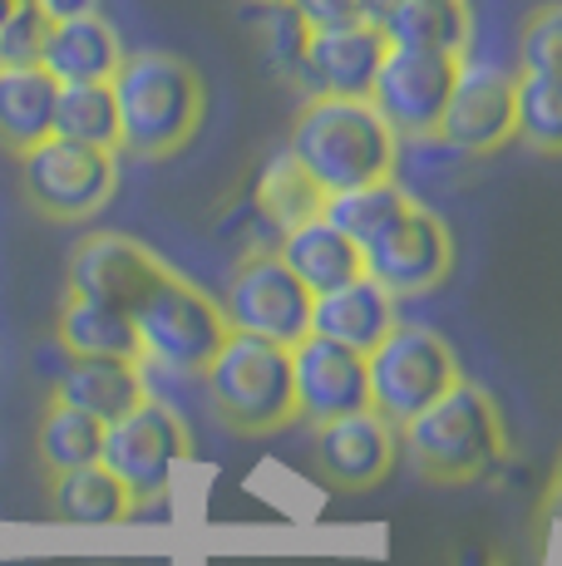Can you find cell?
Instances as JSON below:
<instances>
[{
  "label": "cell",
  "instance_id": "obj_1",
  "mask_svg": "<svg viewBox=\"0 0 562 566\" xmlns=\"http://www.w3.org/2000/svg\"><path fill=\"white\" fill-rule=\"evenodd\" d=\"M114 99H118V128H124L118 154H134L148 163L183 154L198 138L202 118H208V84L173 50L124 54V64L114 74Z\"/></svg>",
  "mask_w": 562,
  "mask_h": 566
},
{
  "label": "cell",
  "instance_id": "obj_2",
  "mask_svg": "<svg viewBox=\"0 0 562 566\" xmlns=\"http://www.w3.org/2000/svg\"><path fill=\"white\" fill-rule=\"evenodd\" d=\"M287 148L326 192L385 182L399 163V134L381 118V108L345 94H306L291 118Z\"/></svg>",
  "mask_w": 562,
  "mask_h": 566
},
{
  "label": "cell",
  "instance_id": "obj_3",
  "mask_svg": "<svg viewBox=\"0 0 562 566\" xmlns=\"http://www.w3.org/2000/svg\"><path fill=\"white\" fill-rule=\"evenodd\" d=\"M399 449L425 483L464 488L508 459V423L489 389L459 379L399 429Z\"/></svg>",
  "mask_w": 562,
  "mask_h": 566
},
{
  "label": "cell",
  "instance_id": "obj_4",
  "mask_svg": "<svg viewBox=\"0 0 562 566\" xmlns=\"http://www.w3.org/2000/svg\"><path fill=\"white\" fill-rule=\"evenodd\" d=\"M212 413L242 439H267L296 423V385H291V345L232 331L218 360L202 369Z\"/></svg>",
  "mask_w": 562,
  "mask_h": 566
},
{
  "label": "cell",
  "instance_id": "obj_5",
  "mask_svg": "<svg viewBox=\"0 0 562 566\" xmlns=\"http://www.w3.org/2000/svg\"><path fill=\"white\" fill-rule=\"evenodd\" d=\"M138 345H144V365H164L173 375H198L218 360L232 325L222 315V301L202 291L198 281L164 271L134 311Z\"/></svg>",
  "mask_w": 562,
  "mask_h": 566
},
{
  "label": "cell",
  "instance_id": "obj_6",
  "mask_svg": "<svg viewBox=\"0 0 562 566\" xmlns=\"http://www.w3.org/2000/svg\"><path fill=\"white\" fill-rule=\"evenodd\" d=\"M365 360H371V409L391 419L395 429H405L419 409H429L445 389L464 379L454 345L429 325L399 321Z\"/></svg>",
  "mask_w": 562,
  "mask_h": 566
},
{
  "label": "cell",
  "instance_id": "obj_7",
  "mask_svg": "<svg viewBox=\"0 0 562 566\" xmlns=\"http://www.w3.org/2000/svg\"><path fill=\"white\" fill-rule=\"evenodd\" d=\"M188 459H192L188 423H183L178 409H168L164 399H154V395H148L138 409H128L124 419L104 423L100 463L128 488L134 507L168 497L173 478H178V468Z\"/></svg>",
  "mask_w": 562,
  "mask_h": 566
},
{
  "label": "cell",
  "instance_id": "obj_8",
  "mask_svg": "<svg viewBox=\"0 0 562 566\" xmlns=\"http://www.w3.org/2000/svg\"><path fill=\"white\" fill-rule=\"evenodd\" d=\"M118 188V154L110 148L64 144L50 134L45 144L20 154V198L50 222H90Z\"/></svg>",
  "mask_w": 562,
  "mask_h": 566
},
{
  "label": "cell",
  "instance_id": "obj_9",
  "mask_svg": "<svg viewBox=\"0 0 562 566\" xmlns=\"http://www.w3.org/2000/svg\"><path fill=\"white\" fill-rule=\"evenodd\" d=\"M222 315L232 331L262 335L277 345H296L311 335V306L316 291L296 276L277 252H252L237 261V271L222 286Z\"/></svg>",
  "mask_w": 562,
  "mask_h": 566
},
{
  "label": "cell",
  "instance_id": "obj_10",
  "mask_svg": "<svg viewBox=\"0 0 562 566\" xmlns=\"http://www.w3.org/2000/svg\"><path fill=\"white\" fill-rule=\"evenodd\" d=\"M459 64H464V54H445V50H409V45L385 50L371 104L381 108V118L399 134V144L405 138L419 144V138L439 134V118L449 108Z\"/></svg>",
  "mask_w": 562,
  "mask_h": 566
},
{
  "label": "cell",
  "instance_id": "obj_11",
  "mask_svg": "<svg viewBox=\"0 0 562 566\" xmlns=\"http://www.w3.org/2000/svg\"><path fill=\"white\" fill-rule=\"evenodd\" d=\"M361 252H365V276L381 281L395 301H415V296H429V291H439L449 281L454 232L439 212L409 202L375 242L361 247Z\"/></svg>",
  "mask_w": 562,
  "mask_h": 566
},
{
  "label": "cell",
  "instance_id": "obj_12",
  "mask_svg": "<svg viewBox=\"0 0 562 566\" xmlns=\"http://www.w3.org/2000/svg\"><path fill=\"white\" fill-rule=\"evenodd\" d=\"M439 144H449L454 154L489 158L518 138V74H508L503 64L469 60L464 54L459 80H454L449 108L439 118Z\"/></svg>",
  "mask_w": 562,
  "mask_h": 566
},
{
  "label": "cell",
  "instance_id": "obj_13",
  "mask_svg": "<svg viewBox=\"0 0 562 566\" xmlns=\"http://www.w3.org/2000/svg\"><path fill=\"white\" fill-rule=\"evenodd\" d=\"M168 271L144 242L124 232H84L64 256V291L90 296L118 311H138V301L154 291V281Z\"/></svg>",
  "mask_w": 562,
  "mask_h": 566
},
{
  "label": "cell",
  "instance_id": "obj_14",
  "mask_svg": "<svg viewBox=\"0 0 562 566\" xmlns=\"http://www.w3.org/2000/svg\"><path fill=\"white\" fill-rule=\"evenodd\" d=\"M291 385H296V419L311 429L371 409V360L326 335L291 345Z\"/></svg>",
  "mask_w": 562,
  "mask_h": 566
},
{
  "label": "cell",
  "instance_id": "obj_15",
  "mask_svg": "<svg viewBox=\"0 0 562 566\" xmlns=\"http://www.w3.org/2000/svg\"><path fill=\"white\" fill-rule=\"evenodd\" d=\"M399 463V429L375 409L316 423V468L341 493H371Z\"/></svg>",
  "mask_w": 562,
  "mask_h": 566
},
{
  "label": "cell",
  "instance_id": "obj_16",
  "mask_svg": "<svg viewBox=\"0 0 562 566\" xmlns=\"http://www.w3.org/2000/svg\"><path fill=\"white\" fill-rule=\"evenodd\" d=\"M385 30L375 25H336L311 30L306 45V94H345V99H371L375 74L385 64Z\"/></svg>",
  "mask_w": 562,
  "mask_h": 566
},
{
  "label": "cell",
  "instance_id": "obj_17",
  "mask_svg": "<svg viewBox=\"0 0 562 566\" xmlns=\"http://www.w3.org/2000/svg\"><path fill=\"white\" fill-rule=\"evenodd\" d=\"M395 325H399V301L375 276H365V271L321 291L316 306H311V335L341 340L361 355H371Z\"/></svg>",
  "mask_w": 562,
  "mask_h": 566
},
{
  "label": "cell",
  "instance_id": "obj_18",
  "mask_svg": "<svg viewBox=\"0 0 562 566\" xmlns=\"http://www.w3.org/2000/svg\"><path fill=\"white\" fill-rule=\"evenodd\" d=\"M124 54L128 50H124V40H118V30L94 10V15L50 20L40 64H45L60 84H94V80H114Z\"/></svg>",
  "mask_w": 562,
  "mask_h": 566
},
{
  "label": "cell",
  "instance_id": "obj_19",
  "mask_svg": "<svg viewBox=\"0 0 562 566\" xmlns=\"http://www.w3.org/2000/svg\"><path fill=\"white\" fill-rule=\"evenodd\" d=\"M60 80L45 64H0V148L25 154L55 134Z\"/></svg>",
  "mask_w": 562,
  "mask_h": 566
},
{
  "label": "cell",
  "instance_id": "obj_20",
  "mask_svg": "<svg viewBox=\"0 0 562 566\" xmlns=\"http://www.w3.org/2000/svg\"><path fill=\"white\" fill-rule=\"evenodd\" d=\"M148 395L154 389H148L144 360H70V369L55 379V395L50 399L94 413L100 423H114L128 409L144 405Z\"/></svg>",
  "mask_w": 562,
  "mask_h": 566
},
{
  "label": "cell",
  "instance_id": "obj_21",
  "mask_svg": "<svg viewBox=\"0 0 562 566\" xmlns=\"http://www.w3.org/2000/svg\"><path fill=\"white\" fill-rule=\"evenodd\" d=\"M55 335L70 360H144L134 311L104 306V301H90V296L64 301Z\"/></svg>",
  "mask_w": 562,
  "mask_h": 566
},
{
  "label": "cell",
  "instance_id": "obj_22",
  "mask_svg": "<svg viewBox=\"0 0 562 566\" xmlns=\"http://www.w3.org/2000/svg\"><path fill=\"white\" fill-rule=\"evenodd\" d=\"M375 25L385 30L391 45L469 54L473 10H469V0H385Z\"/></svg>",
  "mask_w": 562,
  "mask_h": 566
},
{
  "label": "cell",
  "instance_id": "obj_23",
  "mask_svg": "<svg viewBox=\"0 0 562 566\" xmlns=\"http://www.w3.org/2000/svg\"><path fill=\"white\" fill-rule=\"evenodd\" d=\"M277 256L287 261V266L296 271V276L306 281L311 291H316V296L365 271V252L341 232L336 222H326V217H311V222H301V227H291V232H281Z\"/></svg>",
  "mask_w": 562,
  "mask_h": 566
},
{
  "label": "cell",
  "instance_id": "obj_24",
  "mask_svg": "<svg viewBox=\"0 0 562 566\" xmlns=\"http://www.w3.org/2000/svg\"><path fill=\"white\" fill-rule=\"evenodd\" d=\"M50 513L70 527H114L134 517V497L104 463H90L50 478Z\"/></svg>",
  "mask_w": 562,
  "mask_h": 566
},
{
  "label": "cell",
  "instance_id": "obj_25",
  "mask_svg": "<svg viewBox=\"0 0 562 566\" xmlns=\"http://www.w3.org/2000/svg\"><path fill=\"white\" fill-rule=\"evenodd\" d=\"M55 138H64V144H84V148H110V154H118V148H124V128H118L114 80L60 84Z\"/></svg>",
  "mask_w": 562,
  "mask_h": 566
},
{
  "label": "cell",
  "instance_id": "obj_26",
  "mask_svg": "<svg viewBox=\"0 0 562 566\" xmlns=\"http://www.w3.org/2000/svg\"><path fill=\"white\" fill-rule=\"evenodd\" d=\"M326 198L331 192L301 168L291 148H281V154L262 168V178H257V212H262L277 232H291V227L321 217L326 212Z\"/></svg>",
  "mask_w": 562,
  "mask_h": 566
},
{
  "label": "cell",
  "instance_id": "obj_27",
  "mask_svg": "<svg viewBox=\"0 0 562 566\" xmlns=\"http://www.w3.org/2000/svg\"><path fill=\"white\" fill-rule=\"evenodd\" d=\"M35 453L50 478L70 473V468H90V463H100V453H104V423L94 419V413L50 399L45 419H40V429H35Z\"/></svg>",
  "mask_w": 562,
  "mask_h": 566
},
{
  "label": "cell",
  "instance_id": "obj_28",
  "mask_svg": "<svg viewBox=\"0 0 562 566\" xmlns=\"http://www.w3.org/2000/svg\"><path fill=\"white\" fill-rule=\"evenodd\" d=\"M409 202H415V198H409L395 178H385V182H365V188L331 192L326 212H321V217H326V222H336L355 247H365V242H375V237H381Z\"/></svg>",
  "mask_w": 562,
  "mask_h": 566
},
{
  "label": "cell",
  "instance_id": "obj_29",
  "mask_svg": "<svg viewBox=\"0 0 562 566\" xmlns=\"http://www.w3.org/2000/svg\"><path fill=\"white\" fill-rule=\"evenodd\" d=\"M518 138L533 154L562 158V74L518 70Z\"/></svg>",
  "mask_w": 562,
  "mask_h": 566
},
{
  "label": "cell",
  "instance_id": "obj_30",
  "mask_svg": "<svg viewBox=\"0 0 562 566\" xmlns=\"http://www.w3.org/2000/svg\"><path fill=\"white\" fill-rule=\"evenodd\" d=\"M257 6V35H262L267 60L277 64L281 80L306 90V45H311V25L296 15L291 0H252Z\"/></svg>",
  "mask_w": 562,
  "mask_h": 566
},
{
  "label": "cell",
  "instance_id": "obj_31",
  "mask_svg": "<svg viewBox=\"0 0 562 566\" xmlns=\"http://www.w3.org/2000/svg\"><path fill=\"white\" fill-rule=\"evenodd\" d=\"M518 70L562 74V0H548L518 30Z\"/></svg>",
  "mask_w": 562,
  "mask_h": 566
},
{
  "label": "cell",
  "instance_id": "obj_32",
  "mask_svg": "<svg viewBox=\"0 0 562 566\" xmlns=\"http://www.w3.org/2000/svg\"><path fill=\"white\" fill-rule=\"evenodd\" d=\"M45 35H50V15L30 0V6L0 30V64H40Z\"/></svg>",
  "mask_w": 562,
  "mask_h": 566
},
{
  "label": "cell",
  "instance_id": "obj_33",
  "mask_svg": "<svg viewBox=\"0 0 562 566\" xmlns=\"http://www.w3.org/2000/svg\"><path fill=\"white\" fill-rule=\"evenodd\" d=\"M291 6H296V15L311 30H336V25H371V20H381L385 0H291Z\"/></svg>",
  "mask_w": 562,
  "mask_h": 566
},
{
  "label": "cell",
  "instance_id": "obj_34",
  "mask_svg": "<svg viewBox=\"0 0 562 566\" xmlns=\"http://www.w3.org/2000/svg\"><path fill=\"white\" fill-rule=\"evenodd\" d=\"M35 6L45 10L50 20H74V15H94L100 0H35Z\"/></svg>",
  "mask_w": 562,
  "mask_h": 566
},
{
  "label": "cell",
  "instance_id": "obj_35",
  "mask_svg": "<svg viewBox=\"0 0 562 566\" xmlns=\"http://www.w3.org/2000/svg\"><path fill=\"white\" fill-rule=\"evenodd\" d=\"M454 566H508V562L493 547H479V542H473V547L459 552V562H454Z\"/></svg>",
  "mask_w": 562,
  "mask_h": 566
},
{
  "label": "cell",
  "instance_id": "obj_36",
  "mask_svg": "<svg viewBox=\"0 0 562 566\" xmlns=\"http://www.w3.org/2000/svg\"><path fill=\"white\" fill-rule=\"evenodd\" d=\"M548 513L562 517V463H558V473H553V488H548Z\"/></svg>",
  "mask_w": 562,
  "mask_h": 566
},
{
  "label": "cell",
  "instance_id": "obj_37",
  "mask_svg": "<svg viewBox=\"0 0 562 566\" xmlns=\"http://www.w3.org/2000/svg\"><path fill=\"white\" fill-rule=\"evenodd\" d=\"M25 6H30V0H0V30H6L10 20H15L20 10H25Z\"/></svg>",
  "mask_w": 562,
  "mask_h": 566
}]
</instances>
